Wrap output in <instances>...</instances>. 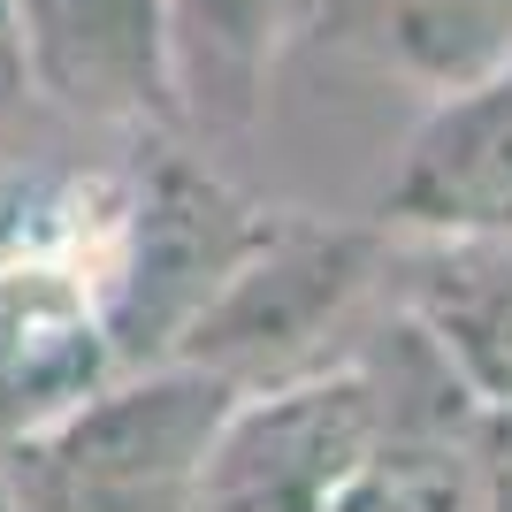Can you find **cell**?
<instances>
[{"label": "cell", "mask_w": 512, "mask_h": 512, "mask_svg": "<svg viewBox=\"0 0 512 512\" xmlns=\"http://www.w3.org/2000/svg\"><path fill=\"white\" fill-rule=\"evenodd\" d=\"M16 77L46 107L100 130L184 123L161 0H8Z\"/></svg>", "instance_id": "277c9868"}, {"label": "cell", "mask_w": 512, "mask_h": 512, "mask_svg": "<svg viewBox=\"0 0 512 512\" xmlns=\"http://www.w3.org/2000/svg\"><path fill=\"white\" fill-rule=\"evenodd\" d=\"M367 39L428 100L512 62V0H367Z\"/></svg>", "instance_id": "ba28073f"}, {"label": "cell", "mask_w": 512, "mask_h": 512, "mask_svg": "<svg viewBox=\"0 0 512 512\" xmlns=\"http://www.w3.org/2000/svg\"><path fill=\"white\" fill-rule=\"evenodd\" d=\"M383 268V230H337V222H299L276 214L268 237L253 245V260L230 276V291L207 306V321L192 329L184 360L230 375L237 390H253V375L283 383L306 375L314 337H329L352 299Z\"/></svg>", "instance_id": "3957f363"}, {"label": "cell", "mask_w": 512, "mask_h": 512, "mask_svg": "<svg viewBox=\"0 0 512 512\" xmlns=\"http://www.w3.org/2000/svg\"><path fill=\"white\" fill-rule=\"evenodd\" d=\"M276 214L237 199L222 176L192 161H153V176L115 214V253L100 276V314L115 367L184 360L207 306L230 291V276L253 260Z\"/></svg>", "instance_id": "7a4b0ae2"}, {"label": "cell", "mask_w": 512, "mask_h": 512, "mask_svg": "<svg viewBox=\"0 0 512 512\" xmlns=\"http://www.w3.org/2000/svg\"><path fill=\"white\" fill-rule=\"evenodd\" d=\"M245 390L199 360L100 383L16 444L23 512H192L207 451Z\"/></svg>", "instance_id": "6da1fadb"}, {"label": "cell", "mask_w": 512, "mask_h": 512, "mask_svg": "<svg viewBox=\"0 0 512 512\" xmlns=\"http://www.w3.org/2000/svg\"><path fill=\"white\" fill-rule=\"evenodd\" d=\"M413 329L482 413H512V237L421 245Z\"/></svg>", "instance_id": "8992f818"}, {"label": "cell", "mask_w": 512, "mask_h": 512, "mask_svg": "<svg viewBox=\"0 0 512 512\" xmlns=\"http://www.w3.org/2000/svg\"><path fill=\"white\" fill-rule=\"evenodd\" d=\"M383 230L413 245L512 237V62L467 92L428 100L383 184Z\"/></svg>", "instance_id": "5b68a950"}, {"label": "cell", "mask_w": 512, "mask_h": 512, "mask_svg": "<svg viewBox=\"0 0 512 512\" xmlns=\"http://www.w3.org/2000/svg\"><path fill=\"white\" fill-rule=\"evenodd\" d=\"M0 85H23V77H16V31H8V0H0Z\"/></svg>", "instance_id": "30bf717a"}, {"label": "cell", "mask_w": 512, "mask_h": 512, "mask_svg": "<svg viewBox=\"0 0 512 512\" xmlns=\"http://www.w3.org/2000/svg\"><path fill=\"white\" fill-rule=\"evenodd\" d=\"M490 451H497V512H512V413H490Z\"/></svg>", "instance_id": "9c48e42d"}, {"label": "cell", "mask_w": 512, "mask_h": 512, "mask_svg": "<svg viewBox=\"0 0 512 512\" xmlns=\"http://www.w3.org/2000/svg\"><path fill=\"white\" fill-rule=\"evenodd\" d=\"M176 54V100L184 123L245 130L268 107L276 62L299 31L306 0H161Z\"/></svg>", "instance_id": "52a82bcc"}]
</instances>
